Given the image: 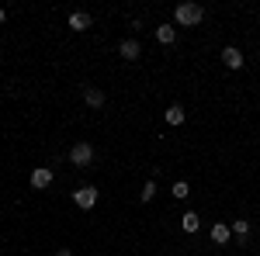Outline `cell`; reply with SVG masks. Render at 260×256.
Wrapping results in <instances>:
<instances>
[{"instance_id": "obj_1", "label": "cell", "mask_w": 260, "mask_h": 256, "mask_svg": "<svg viewBox=\"0 0 260 256\" xmlns=\"http://www.w3.org/2000/svg\"><path fill=\"white\" fill-rule=\"evenodd\" d=\"M174 21H177L180 28H198L201 21H205V7L201 4H191V0L187 4H177L174 7Z\"/></svg>"}, {"instance_id": "obj_10", "label": "cell", "mask_w": 260, "mask_h": 256, "mask_svg": "<svg viewBox=\"0 0 260 256\" xmlns=\"http://www.w3.org/2000/svg\"><path fill=\"white\" fill-rule=\"evenodd\" d=\"M229 229H233L236 242H240V246H246V239H250V222H246V218H236V222H233Z\"/></svg>"}, {"instance_id": "obj_5", "label": "cell", "mask_w": 260, "mask_h": 256, "mask_svg": "<svg viewBox=\"0 0 260 256\" xmlns=\"http://www.w3.org/2000/svg\"><path fill=\"white\" fill-rule=\"evenodd\" d=\"M118 56H121V59H128V62H136V59L142 56L139 39H121V42H118Z\"/></svg>"}, {"instance_id": "obj_8", "label": "cell", "mask_w": 260, "mask_h": 256, "mask_svg": "<svg viewBox=\"0 0 260 256\" xmlns=\"http://www.w3.org/2000/svg\"><path fill=\"white\" fill-rule=\"evenodd\" d=\"M208 236H212V242H215V246H225V242H229V239H233V229H229V225H225V222H215V225H212V232H208Z\"/></svg>"}, {"instance_id": "obj_7", "label": "cell", "mask_w": 260, "mask_h": 256, "mask_svg": "<svg viewBox=\"0 0 260 256\" xmlns=\"http://www.w3.org/2000/svg\"><path fill=\"white\" fill-rule=\"evenodd\" d=\"M66 24H70V31H87V28H90V24H94V18H90V14H87V11H73V14H70V21H66Z\"/></svg>"}, {"instance_id": "obj_2", "label": "cell", "mask_w": 260, "mask_h": 256, "mask_svg": "<svg viewBox=\"0 0 260 256\" xmlns=\"http://www.w3.org/2000/svg\"><path fill=\"white\" fill-rule=\"evenodd\" d=\"M70 163L80 166V170H87V166L94 163V145H90V142H77V145L70 149Z\"/></svg>"}, {"instance_id": "obj_14", "label": "cell", "mask_w": 260, "mask_h": 256, "mask_svg": "<svg viewBox=\"0 0 260 256\" xmlns=\"http://www.w3.org/2000/svg\"><path fill=\"white\" fill-rule=\"evenodd\" d=\"M153 197H156V180H146L142 191H139V201H142V204H149Z\"/></svg>"}, {"instance_id": "obj_16", "label": "cell", "mask_w": 260, "mask_h": 256, "mask_svg": "<svg viewBox=\"0 0 260 256\" xmlns=\"http://www.w3.org/2000/svg\"><path fill=\"white\" fill-rule=\"evenodd\" d=\"M56 256H73V253H70V249H56Z\"/></svg>"}, {"instance_id": "obj_13", "label": "cell", "mask_w": 260, "mask_h": 256, "mask_svg": "<svg viewBox=\"0 0 260 256\" xmlns=\"http://www.w3.org/2000/svg\"><path fill=\"white\" fill-rule=\"evenodd\" d=\"M156 39H160L163 45H174V42H177V24H160V28H156Z\"/></svg>"}, {"instance_id": "obj_15", "label": "cell", "mask_w": 260, "mask_h": 256, "mask_svg": "<svg viewBox=\"0 0 260 256\" xmlns=\"http://www.w3.org/2000/svg\"><path fill=\"white\" fill-rule=\"evenodd\" d=\"M170 194L177 197V201H184V197L191 194V184H187V180H174V187H170Z\"/></svg>"}, {"instance_id": "obj_6", "label": "cell", "mask_w": 260, "mask_h": 256, "mask_svg": "<svg viewBox=\"0 0 260 256\" xmlns=\"http://www.w3.org/2000/svg\"><path fill=\"white\" fill-rule=\"evenodd\" d=\"M222 62H225V69H243V52L236 45H225L222 49Z\"/></svg>"}, {"instance_id": "obj_3", "label": "cell", "mask_w": 260, "mask_h": 256, "mask_svg": "<svg viewBox=\"0 0 260 256\" xmlns=\"http://www.w3.org/2000/svg\"><path fill=\"white\" fill-rule=\"evenodd\" d=\"M98 187H90V184H87V187H77V191H73V204H77V208H80V211H90V208H94V204H98Z\"/></svg>"}, {"instance_id": "obj_4", "label": "cell", "mask_w": 260, "mask_h": 256, "mask_svg": "<svg viewBox=\"0 0 260 256\" xmlns=\"http://www.w3.org/2000/svg\"><path fill=\"white\" fill-rule=\"evenodd\" d=\"M52 180H56V173H52L49 166H35V170H31V177H28V184H31L35 191H45Z\"/></svg>"}, {"instance_id": "obj_11", "label": "cell", "mask_w": 260, "mask_h": 256, "mask_svg": "<svg viewBox=\"0 0 260 256\" xmlns=\"http://www.w3.org/2000/svg\"><path fill=\"white\" fill-rule=\"evenodd\" d=\"M180 229L187 232V236H194L201 229V218H198V211H184V218H180Z\"/></svg>"}, {"instance_id": "obj_12", "label": "cell", "mask_w": 260, "mask_h": 256, "mask_svg": "<svg viewBox=\"0 0 260 256\" xmlns=\"http://www.w3.org/2000/svg\"><path fill=\"white\" fill-rule=\"evenodd\" d=\"M163 118H167V125H184V118H187V111H184L180 104H170V107L163 111Z\"/></svg>"}, {"instance_id": "obj_17", "label": "cell", "mask_w": 260, "mask_h": 256, "mask_svg": "<svg viewBox=\"0 0 260 256\" xmlns=\"http://www.w3.org/2000/svg\"><path fill=\"white\" fill-rule=\"evenodd\" d=\"M4 21H7V11H4V7H0V24H4Z\"/></svg>"}, {"instance_id": "obj_9", "label": "cell", "mask_w": 260, "mask_h": 256, "mask_svg": "<svg viewBox=\"0 0 260 256\" xmlns=\"http://www.w3.org/2000/svg\"><path fill=\"white\" fill-rule=\"evenodd\" d=\"M83 100H87V107L101 111V107H104V90H98V87H83Z\"/></svg>"}]
</instances>
